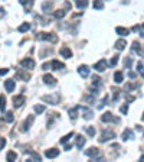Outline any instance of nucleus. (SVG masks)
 <instances>
[{"label": "nucleus", "instance_id": "f257e3e1", "mask_svg": "<svg viewBox=\"0 0 144 162\" xmlns=\"http://www.w3.org/2000/svg\"><path fill=\"white\" fill-rule=\"evenodd\" d=\"M43 101H46V103H49V104H58L59 103V94L58 93H53V94H48V95H43L42 97Z\"/></svg>", "mask_w": 144, "mask_h": 162}, {"label": "nucleus", "instance_id": "f03ea898", "mask_svg": "<svg viewBox=\"0 0 144 162\" xmlns=\"http://www.w3.org/2000/svg\"><path fill=\"white\" fill-rule=\"evenodd\" d=\"M38 39H42V41H51V42H56L58 38L51 32H40L38 34Z\"/></svg>", "mask_w": 144, "mask_h": 162}, {"label": "nucleus", "instance_id": "7ed1b4c3", "mask_svg": "<svg viewBox=\"0 0 144 162\" xmlns=\"http://www.w3.org/2000/svg\"><path fill=\"white\" fill-rule=\"evenodd\" d=\"M115 138V133L112 132V130H104L102 133H101V138H100V142L104 143V142H108V140H111V139Z\"/></svg>", "mask_w": 144, "mask_h": 162}, {"label": "nucleus", "instance_id": "20e7f679", "mask_svg": "<svg viewBox=\"0 0 144 162\" xmlns=\"http://www.w3.org/2000/svg\"><path fill=\"white\" fill-rule=\"evenodd\" d=\"M101 120L104 122V123H118L120 122V119H115L114 116H112V113H110V111H107V113H104V115L101 116Z\"/></svg>", "mask_w": 144, "mask_h": 162}, {"label": "nucleus", "instance_id": "39448f33", "mask_svg": "<svg viewBox=\"0 0 144 162\" xmlns=\"http://www.w3.org/2000/svg\"><path fill=\"white\" fill-rule=\"evenodd\" d=\"M33 120H35V116L33 115L28 116V119L25 120L23 123H22V126H20V130H22V132H28L29 129H30V124L33 123Z\"/></svg>", "mask_w": 144, "mask_h": 162}, {"label": "nucleus", "instance_id": "423d86ee", "mask_svg": "<svg viewBox=\"0 0 144 162\" xmlns=\"http://www.w3.org/2000/svg\"><path fill=\"white\" fill-rule=\"evenodd\" d=\"M85 155H86V156H89V158H95V161H100V159H101V158L98 156V155H100V151H98V148H95V146L86 149Z\"/></svg>", "mask_w": 144, "mask_h": 162}, {"label": "nucleus", "instance_id": "0eeeda50", "mask_svg": "<svg viewBox=\"0 0 144 162\" xmlns=\"http://www.w3.org/2000/svg\"><path fill=\"white\" fill-rule=\"evenodd\" d=\"M79 110L84 113V115H82V117H84L85 120H91L92 117H94V113H92L91 109H88V107H81V106H79Z\"/></svg>", "mask_w": 144, "mask_h": 162}, {"label": "nucleus", "instance_id": "6e6552de", "mask_svg": "<svg viewBox=\"0 0 144 162\" xmlns=\"http://www.w3.org/2000/svg\"><path fill=\"white\" fill-rule=\"evenodd\" d=\"M20 65H22L23 68L32 70V68H35V61H33V59H30V58H25V59L20 61Z\"/></svg>", "mask_w": 144, "mask_h": 162}, {"label": "nucleus", "instance_id": "1a4fd4ad", "mask_svg": "<svg viewBox=\"0 0 144 162\" xmlns=\"http://www.w3.org/2000/svg\"><path fill=\"white\" fill-rule=\"evenodd\" d=\"M25 101H26V99H25L23 94L14 95V97H13V106H14V107H20L22 104H25Z\"/></svg>", "mask_w": 144, "mask_h": 162}, {"label": "nucleus", "instance_id": "9d476101", "mask_svg": "<svg viewBox=\"0 0 144 162\" xmlns=\"http://www.w3.org/2000/svg\"><path fill=\"white\" fill-rule=\"evenodd\" d=\"M121 139H123L124 142H127V140H131V139H134V132H133L131 129H125L124 132H123V136H121Z\"/></svg>", "mask_w": 144, "mask_h": 162}, {"label": "nucleus", "instance_id": "9b49d317", "mask_svg": "<svg viewBox=\"0 0 144 162\" xmlns=\"http://www.w3.org/2000/svg\"><path fill=\"white\" fill-rule=\"evenodd\" d=\"M52 67V70H55V71H58V70H62V68H65V64L61 61H56V59H53V61L49 62V68Z\"/></svg>", "mask_w": 144, "mask_h": 162}, {"label": "nucleus", "instance_id": "f8f14e48", "mask_svg": "<svg viewBox=\"0 0 144 162\" xmlns=\"http://www.w3.org/2000/svg\"><path fill=\"white\" fill-rule=\"evenodd\" d=\"M59 155V151L55 148H51V149H46L45 151V156L49 158V159H53V158H56Z\"/></svg>", "mask_w": 144, "mask_h": 162}, {"label": "nucleus", "instance_id": "ddd939ff", "mask_svg": "<svg viewBox=\"0 0 144 162\" xmlns=\"http://www.w3.org/2000/svg\"><path fill=\"white\" fill-rule=\"evenodd\" d=\"M107 65H108V64H107L105 59H100V61H98L95 65H94V70H97L98 72H101V71H104V70H105Z\"/></svg>", "mask_w": 144, "mask_h": 162}, {"label": "nucleus", "instance_id": "4468645a", "mask_svg": "<svg viewBox=\"0 0 144 162\" xmlns=\"http://www.w3.org/2000/svg\"><path fill=\"white\" fill-rule=\"evenodd\" d=\"M78 72H79V75H81V77L86 78V77L89 75V67H88V65H79Z\"/></svg>", "mask_w": 144, "mask_h": 162}, {"label": "nucleus", "instance_id": "2eb2a0df", "mask_svg": "<svg viewBox=\"0 0 144 162\" xmlns=\"http://www.w3.org/2000/svg\"><path fill=\"white\" fill-rule=\"evenodd\" d=\"M59 54H61V57H63V58H71L72 57V51L69 49L68 47H62L61 48V51H59Z\"/></svg>", "mask_w": 144, "mask_h": 162}, {"label": "nucleus", "instance_id": "dca6fc26", "mask_svg": "<svg viewBox=\"0 0 144 162\" xmlns=\"http://www.w3.org/2000/svg\"><path fill=\"white\" fill-rule=\"evenodd\" d=\"M43 83L48 84V86H55V84H56V80H55L51 74H46V75H43Z\"/></svg>", "mask_w": 144, "mask_h": 162}, {"label": "nucleus", "instance_id": "f3484780", "mask_svg": "<svg viewBox=\"0 0 144 162\" xmlns=\"http://www.w3.org/2000/svg\"><path fill=\"white\" fill-rule=\"evenodd\" d=\"M115 32H117L118 35H121V36H128V35H130V29L123 28V26H117V28H115Z\"/></svg>", "mask_w": 144, "mask_h": 162}, {"label": "nucleus", "instance_id": "a211bd4d", "mask_svg": "<svg viewBox=\"0 0 144 162\" xmlns=\"http://www.w3.org/2000/svg\"><path fill=\"white\" fill-rule=\"evenodd\" d=\"M14 87H16V84H14V80H6L5 81V88H6V91H12L14 90Z\"/></svg>", "mask_w": 144, "mask_h": 162}, {"label": "nucleus", "instance_id": "6ab92c4d", "mask_svg": "<svg viewBox=\"0 0 144 162\" xmlns=\"http://www.w3.org/2000/svg\"><path fill=\"white\" fill-rule=\"evenodd\" d=\"M101 86H102V81H101L100 77L92 75V87H94V88H101Z\"/></svg>", "mask_w": 144, "mask_h": 162}, {"label": "nucleus", "instance_id": "aec40b11", "mask_svg": "<svg viewBox=\"0 0 144 162\" xmlns=\"http://www.w3.org/2000/svg\"><path fill=\"white\" fill-rule=\"evenodd\" d=\"M85 142H86V139L84 138V136H77V140H75V145H77V148H84V145H85Z\"/></svg>", "mask_w": 144, "mask_h": 162}, {"label": "nucleus", "instance_id": "412c9836", "mask_svg": "<svg viewBox=\"0 0 144 162\" xmlns=\"http://www.w3.org/2000/svg\"><path fill=\"white\" fill-rule=\"evenodd\" d=\"M19 2L23 7H26V12H30V7L33 5V0H19Z\"/></svg>", "mask_w": 144, "mask_h": 162}, {"label": "nucleus", "instance_id": "4be33fe9", "mask_svg": "<svg viewBox=\"0 0 144 162\" xmlns=\"http://www.w3.org/2000/svg\"><path fill=\"white\" fill-rule=\"evenodd\" d=\"M78 111H79V106H75L74 109L69 110V117H71L72 120H75L78 117Z\"/></svg>", "mask_w": 144, "mask_h": 162}, {"label": "nucleus", "instance_id": "5701e85b", "mask_svg": "<svg viewBox=\"0 0 144 162\" xmlns=\"http://www.w3.org/2000/svg\"><path fill=\"white\" fill-rule=\"evenodd\" d=\"M75 5H77L78 9H85V7H88V0H75Z\"/></svg>", "mask_w": 144, "mask_h": 162}, {"label": "nucleus", "instance_id": "b1692460", "mask_svg": "<svg viewBox=\"0 0 144 162\" xmlns=\"http://www.w3.org/2000/svg\"><path fill=\"white\" fill-rule=\"evenodd\" d=\"M123 80H124V75H123V72L121 71H117L114 74V81L117 83V84H121L123 83Z\"/></svg>", "mask_w": 144, "mask_h": 162}, {"label": "nucleus", "instance_id": "393cba45", "mask_svg": "<svg viewBox=\"0 0 144 162\" xmlns=\"http://www.w3.org/2000/svg\"><path fill=\"white\" fill-rule=\"evenodd\" d=\"M133 51L134 52H137L138 55H143V49H141V43H138V42H133Z\"/></svg>", "mask_w": 144, "mask_h": 162}, {"label": "nucleus", "instance_id": "a878e982", "mask_svg": "<svg viewBox=\"0 0 144 162\" xmlns=\"http://www.w3.org/2000/svg\"><path fill=\"white\" fill-rule=\"evenodd\" d=\"M65 14H66V10L65 9H59V10H56V12H53V16H55L56 19H62V18H65Z\"/></svg>", "mask_w": 144, "mask_h": 162}, {"label": "nucleus", "instance_id": "bb28decb", "mask_svg": "<svg viewBox=\"0 0 144 162\" xmlns=\"http://www.w3.org/2000/svg\"><path fill=\"white\" fill-rule=\"evenodd\" d=\"M16 78H20L22 81H29V78H30V74H28V72H17L16 74Z\"/></svg>", "mask_w": 144, "mask_h": 162}, {"label": "nucleus", "instance_id": "cd10ccee", "mask_svg": "<svg viewBox=\"0 0 144 162\" xmlns=\"http://www.w3.org/2000/svg\"><path fill=\"white\" fill-rule=\"evenodd\" d=\"M42 10H43V13H49L52 10V3L51 2H45L42 5Z\"/></svg>", "mask_w": 144, "mask_h": 162}, {"label": "nucleus", "instance_id": "c85d7f7f", "mask_svg": "<svg viewBox=\"0 0 144 162\" xmlns=\"http://www.w3.org/2000/svg\"><path fill=\"white\" fill-rule=\"evenodd\" d=\"M125 45H127V42H125L124 39H120V41H117V42H115V48H117L118 51H123V49L125 48Z\"/></svg>", "mask_w": 144, "mask_h": 162}, {"label": "nucleus", "instance_id": "c756f323", "mask_svg": "<svg viewBox=\"0 0 144 162\" xmlns=\"http://www.w3.org/2000/svg\"><path fill=\"white\" fill-rule=\"evenodd\" d=\"M33 110H35V113H36V115H42L43 111L46 110V107H45V106H42V104H36L33 107Z\"/></svg>", "mask_w": 144, "mask_h": 162}, {"label": "nucleus", "instance_id": "7c9ffc66", "mask_svg": "<svg viewBox=\"0 0 144 162\" xmlns=\"http://www.w3.org/2000/svg\"><path fill=\"white\" fill-rule=\"evenodd\" d=\"M6 110V97L5 94H0V111Z\"/></svg>", "mask_w": 144, "mask_h": 162}, {"label": "nucleus", "instance_id": "2f4dec72", "mask_svg": "<svg viewBox=\"0 0 144 162\" xmlns=\"http://www.w3.org/2000/svg\"><path fill=\"white\" fill-rule=\"evenodd\" d=\"M92 6H94L95 10H101V9H104V2H102V0H95Z\"/></svg>", "mask_w": 144, "mask_h": 162}, {"label": "nucleus", "instance_id": "473e14b6", "mask_svg": "<svg viewBox=\"0 0 144 162\" xmlns=\"http://www.w3.org/2000/svg\"><path fill=\"white\" fill-rule=\"evenodd\" d=\"M29 29H30V25L29 23H22L19 28H17V30H19L20 34H23V32H28Z\"/></svg>", "mask_w": 144, "mask_h": 162}, {"label": "nucleus", "instance_id": "72a5a7b5", "mask_svg": "<svg viewBox=\"0 0 144 162\" xmlns=\"http://www.w3.org/2000/svg\"><path fill=\"white\" fill-rule=\"evenodd\" d=\"M6 158H7V161H10V162H12V161H16V158H17V153L13 152V151H10V152H7V156H6Z\"/></svg>", "mask_w": 144, "mask_h": 162}, {"label": "nucleus", "instance_id": "f704fd0d", "mask_svg": "<svg viewBox=\"0 0 144 162\" xmlns=\"http://www.w3.org/2000/svg\"><path fill=\"white\" fill-rule=\"evenodd\" d=\"M74 135H75V133H74V132H69V133H68V135H65V136H63V138L61 139V143H62V145H63V143H66L68 140H69V139H71L72 136H74Z\"/></svg>", "mask_w": 144, "mask_h": 162}, {"label": "nucleus", "instance_id": "c9c22d12", "mask_svg": "<svg viewBox=\"0 0 144 162\" xmlns=\"http://www.w3.org/2000/svg\"><path fill=\"white\" fill-rule=\"evenodd\" d=\"M5 122H7V123H12V122H13V113H12V111H7L5 115Z\"/></svg>", "mask_w": 144, "mask_h": 162}, {"label": "nucleus", "instance_id": "e433bc0d", "mask_svg": "<svg viewBox=\"0 0 144 162\" xmlns=\"http://www.w3.org/2000/svg\"><path fill=\"white\" fill-rule=\"evenodd\" d=\"M118 61H120V55H115V57H112V59H111V62H110V67L111 68L115 67V65L118 64Z\"/></svg>", "mask_w": 144, "mask_h": 162}, {"label": "nucleus", "instance_id": "4c0bfd02", "mask_svg": "<svg viewBox=\"0 0 144 162\" xmlns=\"http://www.w3.org/2000/svg\"><path fill=\"white\" fill-rule=\"evenodd\" d=\"M118 97H120V90H118V88H112V100L117 101Z\"/></svg>", "mask_w": 144, "mask_h": 162}, {"label": "nucleus", "instance_id": "58836bf2", "mask_svg": "<svg viewBox=\"0 0 144 162\" xmlns=\"http://www.w3.org/2000/svg\"><path fill=\"white\" fill-rule=\"evenodd\" d=\"M85 132L89 135V136H94V135H95V129L91 128V126H85Z\"/></svg>", "mask_w": 144, "mask_h": 162}, {"label": "nucleus", "instance_id": "ea45409f", "mask_svg": "<svg viewBox=\"0 0 144 162\" xmlns=\"http://www.w3.org/2000/svg\"><path fill=\"white\" fill-rule=\"evenodd\" d=\"M107 100H108V97H107V95H105V97H104V99H102V101H101V104H98V109H102V107H104V106H105V104H108V103H107Z\"/></svg>", "mask_w": 144, "mask_h": 162}, {"label": "nucleus", "instance_id": "a19ab883", "mask_svg": "<svg viewBox=\"0 0 144 162\" xmlns=\"http://www.w3.org/2000/svg\"><path fill=\"white\" fill-rule=\"evenodd\" d=\"M137 71L140 72V75L143 77V62H141V61H140L138 64H137Z\"/></svg>", "mask_w": 144, "mask_h": 162}, {"label": "nucleus", "instance_id": "79ce46f5", "mask_svg": "<svg viewBox=\"0 0 144 162\" xmlns=\"http://www.w3.org/2000/svg\"><path fill=\"white\" fill-rule=\"evenodd\" d=\"M120 111L123 113V115H127L128 113V106L127 104H124V106H121V109H120Z\"/></svg>", "mask_w": 144, "mask_h": 162}, {"label": "nucleus", "instance_id": "37998d69", "mask_svg": "<svg viewBox=\"0 0 144 162\" xmlns=\"http://www.w3.org/2000/svg\"><path fill=\"white\" fill-rule=\"evenodd\" d=\"M28 152L29 153H30V156H32V158H33V159H36V161H40V156H39V155H38V153H36V152H30V151H28Z\"/></svg>", "mask_w": 144, "mask_h": 162}, {"label": "nucleus", "instance_id": "c03bdc74", "mask_svg": "<svg viewBox=\"0 0 144 162\" xmlns=\"http://www.w3.org/2000/svg\"><path fill=\"white\" fill-rule=\"evenodd\" d=\"M131 58H125V61H124V65H125V68H130L131 67Z\"/></svg>", "mask_w": 144, "mask_h": 162}, {"label": "nucleus", "instance_id": "a18cd8bd", "mask_svg": "<svg viewBox=\"0 0 144 162\" xmlns=\"http://www.w3.org/2000/svg\"><path fill=\"white\" fill-rule=\"evenodd\" d=\"M5 145H6V139L5 138H0V151L5 148Z\"/></svg>", "mask_w": 144, "mask_h": 162}, {"label": "nucleus", "instance_id": "49530a36", "mask_svg": "<svg viewBox=\"0 0 144 162\" xmlns=\"http://www.w3.org/2000/svg\"><path fill=\"white\" fill-rule=\"evenodd\" d=\"M9 72V68H0V75H6Z\"/></svg>", "mask_w": 144, "mask_h": 162}, {"label": "nucleus", "instance_id": "de8ad7c7", "mask_svg": "<svg viewBox=\"0 0 144 162\" xmlns=\"http://www.w3.org/2000/svg\"><path fill=\"white\" fill-rule=\"evenodd\" d=\"M125 100L128 101V103H131V101L135 100V97H134V95H125Z\"/></svg>", "mask_w": 144, "mask_h": 162}, {"label": "nucleus", "instance_id": "09e8293b", "mask_svg": "<svg viewBox=\"0 0 144 162\" xmlns=\"http://www.w3.org/2000/svg\"><path fill=\"white\" fill-rule=\"evenodd\" d=\"M5 14H6L5 9H3V7H0V18H5Z\"/></svg>", "mask_w": 144, "mask_h": 162}, {"label": "nucleus", "instance_id": "8fccbe9b", "mask_svg": "<svg viewBox=\"0 0 144 162\" xmlns=\"http://www.w3.org/2000/svg\"><path fill=\"white\" fill-rule=\"evenodd\" d=\"M63 145H65V143H63ZM72 149V145L71 143H69V145H65V151H71Z\"/></svg>", "mask_w": 144, "mask_h": 162}, {"label": "nucleus", "instance_id": "3c124183", "mask_svg": "<svg viewBox=\"0 0 144 162\" xmlns=\"http://www.w3.org/2000/svg\"><path fill=\"white\" fill-rule=\"evenodd\" d=\"M128 77L130 78H135V74L134 72H128Z\"/></svg>", "mask_w": 144, "mask_h": 162}]
</instances>
